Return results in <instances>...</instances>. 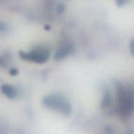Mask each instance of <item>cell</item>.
<instances>
[{"label":"cell","instance_id":"1","mask_svg":"<svg viewBox=\"0 0 134 134\" xmlns=\"http://www.w3.org/2000/svg\"><path fill=\"white\" fill-rule=\"evenodd\" d=\"M45 105L48 106L50 108L54 109L55 110L60 111L65 115L70 113L71 107L69 103L64 99H62L60 97L57 96H52L44 99Z\"/></svg>","mask_w":134,"mask_h":134},{"label":"cell","instance_id":"2","mask_svg":"<svg viewBox=\"0 0 134 134\" xmlns=\"http://www.w3.org/2000/svg\"><path fill=\"white\" fill-rule=\"evenodd\" d=\"M20 56L24 60L35 62L37 63L45 62L49 57V52L44 48H38L31 52H20Z\"/></svg>","mask_w":134,"mask_h":134},{"label":"cell","instance_id":"3","mask_svg":"<svg viewBox=\"0 0 134 134\" xmlns=\"http://www.w3.org/2000/svg\"><path fill=\"white\" fill-rule=\"evenodd\" d=\"M1 91L4 94L10 98H14L17 94L15 88L10 85H3L1 87Z\"/></svg>","mask_w":134,"mask_h":134},{"label":"cell","instance_id":"4","mask_svg":"<svg viewBox=\"0 0 134 134\" xmlns=\"http://www.w3.org/2000/svg\"><path fill=\"white\" fill-rule=\"evenodd\" d=\"M71 52V48L69 47H66L60 49L58 52L55 55V58L56 59H62L63 58H65Z\"/></svg>","mask_w":134,"mask_h":134},{"label":"cell","instance_id":"5","mask_svg":"<svg viewBox=\"0 0 134 134\" xmlns=\"http://www.w3.org/2000/svg\"><path fill=\"white\" fill-rule=\"evenodd\" d=\"M10 72V73L12 75H15L16 74H17V73H18V71H17L16 69H11Z\"/></svg>","mask_w":134,"mask_h":134}]
</instances>
